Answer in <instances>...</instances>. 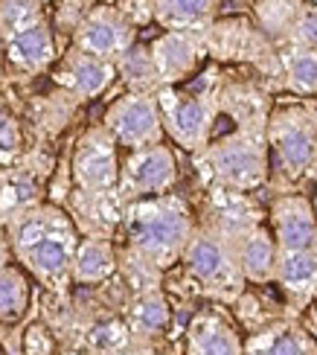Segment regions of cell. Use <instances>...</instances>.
<instances>
[{
    "label": "cell",
    "mask_w": 317,
    "mask_h": 355,
    "mask_svg": "<svg viewBox=\"0 0 317 355\" xmlns=\"http://www.w3.org/2000/svg\"><path fill=\"white\" fill-rule=\"evenodd\" d=\"M12 257L33 274L44 288L62 294L70 286V265L79 245L73 218L55 204H35L6 221Z\"/></svg>",
    "instance_id": "cell-1"
},
{
    "label": "cell",
    "mask_w": 317,
    "mask_h": 355,
    "mask_svg": "<svg viewBox=\"0 0 317 355\" xmlns=\"http://www.w3.org/2000/svg\"><path fill=\"white\" fill-rule=\"evenodd\" d=\"M119 225L126 230L128 254L140 257L157 271H166L180 262L189 236L198 227L189 204L175 192L126 204Z\"/></svg>",
    "instance_id": "cell-2"
},
{
    "label": "cell",
    "mask_w": 317,
    "mask_h": 355,
    "mask_svg": "<svg viewBox=\"0 0 317 355\" xmlns=\"http://www.w3.org/2000/svg\"><path fill=\"white\" fill-rule=\"evenodd\" d=\"M265 143L271 187H280V192H291V187H297L300 181L317 178V108L309 99L271 105Z\"/></svg>",
    "instance_id": "cell-3"
},
{
    "label": "cell",
    "mask_w": 317,
    "mask_h": 355,
    "mask_svg": "<svg viewBox=\"0 0 317 355\" xmlns=\"http://www.w3.org/2000/svg\"><path fill=\"white\" fill-rule=\"evenodd\" d=\"M198 169L216 189L230 192H250L268 187V143L265 131L233 128L228 135L207 143L198 152Z\"/></svg>",
    "instance_id": "cell-4"
},
{
    "label": "cell",
    "mask_w": 317,
    "mask_h": 355,
    "mask_svg": "<svg viewBox=\"0 0 317 355\" xmlns=\"http://www.w3.org/2000/svg\"><path fill=\"white\" fill-rule=\"evenodd\" d=\"M180 265H184V274L195 286V291H201L213 300L236 303L248 288L245 277L236 265L230 242L201 225L189 236L184 254H180Z\"/></svg>",
    "instance_id": "cell-5"
},
{
    "label": "cell",
    "mask_w": 317,
    "mask_h": 355,
    "mask_svg": "<svg viewBox=\"0 0 317 355\" xmlns=\"http://www.w3.org/2000/svg\"><path fill=\"white\" fill-rule=\"evenodd\" d=\"M216 91H219V85L213 82L209 87H198V91L160 87L155 94L163 135H169L175 146H180L184 152L198 155L213 140V128L219 120Z\"/></svg>",
    "instance_id": "cell-6"
},
{
    "label": "cell",
    "mask_w": 317,
    "mask_h": 355,
    "mask_svg": "<svg viewBox=\"0 0 317 355\" xmlns=\"http://www.w3.org/2000/svg\"><path fill=\"white\" fill-rule=\"evenodd\" d=\"M175 184H178V160L166 143L134 149L126 155V160H119L117 196L123 204L166 196V192H172Z\"/></svg>",
    "instance_id": "cell-7"
},
{
    "label": "cell",
    "mask_w": 317,
    "mask_h": 355,
    "mask_svg": "<svg viewBox=\"0 0 317 355\" xmlns=\"http://www.w3.org/2000/svg\"><path fill=\"white\" fill-rule=\"evenodd\" d=\"M102 128L111 135L117 149H146V146L163 143V125L155 94H137L128 91L119 99H114L105 111Z\"/></svg>",
    "instance_id": "cell-8"
},
{
    "label": "cell",
    "mask_w": 317,
    "mask_h": 355,
    "mask_svg": "<svg viewBox=\"0 0 317 355\" xmlns=\"http://www.w3.org/2000/svg\"><path fill=\"white\" fill-rule=\"evenodd\" d=\"M134 44H137V26L114 3H94L73 26V50L105 62H117Z\"/></svg>",
    "instance_id": "cell-9"
},
{
    "label": "cell",
    "mask_w": 317,
    "mask_h": 355,
    "mask_svg": "<svg viewBox=\"0 0 317 355\" xmlns=\"http://www.w3.org/2000/svg\"><path fill=\"white\" fill-rule=\"evenodd\" d=\"M73 187L82 192H114L119 181V152L117 143L102 125L87 128L73 146L70 157Z\"/></svg>",
    "instance_id": "cell-10"
},
{
    "label": "cell",
    "mask_w": 317,
    "mask_h": 355,
    "mask_svg": "<svg viewBox=\"0 0 317 355\" xmlns=\"http://www.w3.org/2000/svg\"><path fill=\"white\" fill-rule=\"evenodd\" d=\"M268 227L280 250H317V213L303 192H280L271 198Z\"/></svg>",
    "instance_id": "cell-11"
},
{
    "label": "cell",
    "mask_w": 317,
    "mask_h": 355,
    "mask_svg": "<svg viewBox=\"0 0 317 355\" xmlns=\"http://www.w3.org/2000/svg\"><path fill=\"white\" fill-rule=\"evenodd\" d=\"M204 33H163L152 41L148 55L157 73L160 87H175L198 70L204 58Z\"/></svg>",
    "instance_id": "cell-12"
},
{
    "label": "cell",
    "mask_w": 317,
    "mask_h": 355,
    "mask_svg": "<svg viewBox=\"0 0 317 355\" xmlns=\"http://www.w3.org/2000/svg\"><path fill=\"white\" fill-rule=\"evenodd\" d=\"M0 41H3V64H9L18 73H26V76L44 73L58 62V44L50 18H44L33 26H24L18 33H9Z\"/></svg>",
    "instance_id": "cell-13"
},
{
    "label": "cell",
    "mask_w": 317,
    "mask_h": 355,
    "mask_svg": "<svg viewBox=\"0 0 317 355\" xmlns=\"http://www.w3.org/2000/svg\"><path fill=\"white\" fill-rule=\"evenodd\" d=\"M271 286H277L285 306L294 315H303L306 309H311V303L317 300V250H297V254L280 250Z\"/></svg>",
    "instance_id": "cell-14"
},
{
    "label": "cell",
    "mask_w": 317,
    "mask_h": 355,
    "mask_svg": "<svg viewBox=\"0 0 317 355\" xmlns=\"http://www.w3.org/2000/svg\"><path fill=\"white\" fill-rule=\"evenodd\" d=\"M55 82L62 85L73 99H82V102L96 99L117 82V67H114V62H105V58L87 55V53H79L70 47L58 58Z\"/></svg>",
    "instance_id": "cell-15"
},
{
    "label": "cell",
    "mask_w": 317,
    "mask_h": 355,
    "mask_svg": "<svg viewBox=\"0 0 317 355\" xmlns=\"http://www.w3.org/2000/svg\"><path fill=\"white\" fill-rule=\"evenodd\" d=\"M207 221L201 227L219 233L221 239H239L241 233H248L250 227L262 225L268 213L256 204L245 192H230V189H209V204H207Z\"/></svg>",
    "instance_id": "cell-16"
},
{
    "label": "cell",
    "mask_w": 317,
    "mask_h": 355,
    "mask_svg": "<svg viewBox=\"0 0 317 355\" xmlns=\"http://www.w3.org/2000/svg\"><path fill=\"white\" fill-rule=\"evenodd\" d=\"M187 355H245V341L224 312L201 309L189 320Z\"/></svg>",
    "instance_id": "cell-17"
},
{
    "label": "cell",
    "mask_w": 317,
    "mask_h": 355,
    "mask_svg": "<svg viewBox=\"0 0 317 355\" xmlns=\"http://www.w3.org/2000/svg\"><path fill=\"white\" fill-rule=\"evenodd\" d=\"M233 248V257L236 265L245 283L250 286H271L274 283V271H277V257H280V248L274 242V233L265 225H256L248 233H241L239 239L230 242Z\"/></svg>",
    "instance_id": "cell-18"
},
{
    "label": "cell",
    "mask_w": 317,
    "mask_h": 355,
    "mask_svg": "<svg viewBox=\"0 0 317 355\" xmlns=\"http://www.w3.org/2000/svg\"><path fill=\"white\" fill-rule=\"evenodd\" d=\"M245 355H317V341L297 318H277L248 335Z\"/></svg>",
    "instance_id": "cell-19"
},
{
    "label": "cell",
    "mask_w": 317,
    "mask_h": 355,
    "mask_svg": "<svg viewBox=\"0 0 317 355\" xmlns=\"http://www.w3.org/2000/svg\"><path fill=\"white\" fill-rule=\"evenodd\" d=\"M219 114H228L236 123V128L248 131H265L268 114H271V96L256 87L253 82H219Z\"/></svg>",
    "instance_id": "cell-20"
},
{
    "label": "cell",
    "mask_w": 317,
    "mask_h": 355,
    "mask_svg": "<svg viewBox=\"0 0 317 355\" xmlns=\"http://www.w3.org/2000/svg\"><path fill=\"white\" fill-rule=\"evenodd\" d=\"M119 268V257L111 239H99V236H85L76 245L70 265V283L76 286H99L111 279Z\"/></svg>",
    "instance_id": "cell-21"
},
{
    "label": "cell",
    "mask_w": 317,
    "mask_h": 355,
    "mask_svg": "<svg viewBox=\"0 0 317 355\" xmlns=\"http://www.w3.org/2000/svg\"><path fill=\"white\" fill-rule=\"evenodd\" d=\"M216 15L219 0H152V21L166 33H204Z\"/></svg>",
    "instance_id": "cell-22"
},
{
    "label": "cell",
    "mask_w": 317,
    "mask_h": 355,
    "mask_svg": "<svg viewBox=\"0 0 317 355\" xmlns=\"http://www.w3.org/2000/svg\"><path fill=\"white\" fill-rule=\"evenodd\" d=\"M35 204H41V181L35 172L24 166H6L0 172V221L3 225Z\"/></svg>",
    "instance_id": "cell-23"
},
{
    "label": "cell",
    "mask_w": 317,
    "mask_h": 355,
    "mask_svg": "<svg viewBox=\"0 0 317 355\" xmlns=\"http://www.w3.org/2000/svg\"><path fill=\"white\" fill-rule=\"evenodd\" d=\"M126 327H128V335L143 338V341L166 332V327H169V303H166L160 288L134 294V300L128 303Z\"/></svg>",
    "instance_id": "cell-24"
},
{
    "label": "cell",
    "mask_w": 317,
    "mask_h": 355,
    "mask_svg": "<svg viewBox=\"0 0 317 355\" xmlns=\"http://www.w3.org/2000/svg\"><path fill=\"white\" fill-rule=\"evenodd\" d=\"M280 79L291 94L314 99L317 96V47L314 50H277Z\"/></svg>",
    "instance_id": "cell-25"
},
{
    "label": "cell",
    "mask_w": 317,
    "mask_h": 355,
    "mask_svg": "<svg viewBox=\"0 0 317 355\" xmlns=\"http://www.w3.org/2000/svg\"><path fill=\"white\" fill-rule=\"evenodd\" d=\"M29 300H33V288L21 268L6 265L0 268V323L15 327L29 312Z\"/></svg>",
    "instance_id": "cell-26"
},
{
    "label": "cell",
    "mask_w": 317,
    "mask_h": 355,
    "mask_svg": "<svg viewBox=\"0 0 317 355\" xmlns=\"http://www.w3.org/2000/svg\"><path fill=\"white\" fill-rule=\"evenodd\" d=\"M114 67H117V76H123V82L128 85V91H137V94H157L160 91V82H157V73L152 64V55H148V47L134 44L128 53H123L117 58Z\"/></svg>",
    "instance_id": "cell-27"
},
{
    "label": "cell",
    "mask_w": 317,
    "mask_h": 355,
    "mask_svg": "<svg viewBox=\"0 0 317 355\" xmlns=\"http://www.w3.org/2000/svg\"><path fill=\"white\" fill-rule=\"evenodd\" d=\"M300 6V0H253V15H256V29L280 50V44L289 33V24L294 18V12Z\"/></svg>",
    "instance_id": "cell-28"
},
{
    "label": "cell",
    "mask_w": 317,
    "mask_h": 355,
    "mask_svg": "<svg viewBox=\"0 0 317 355\" xmlns=\"http://www.w3.org/2000/svg\"><path fill=\"white\" fill-rule=\"evenodd\" d=\"M314 47H317V3L300 0L280 50H314Z\"/></svg>",
    "instance_id": "cell-29"
},
{
    "label": "cell",
    "mask_w": 317,
    "mask_h": 355,
    "mask_svg": "<svg viewBox=\"0 0 317 355\" xmlns=\"http://www.w3.org/2000/svg\"><path fill=\"white\" fill-rule=\"evenodd\" d=\"M24 152V131L18 120L0 105V164L12 166V160Z\"/></svg>",
    "instance_id": "cell-30"
},
{
    "label": "cell",
    "mask_w": 317,
    "mask_h": 355,
    "mask_svg": "<svg viewBox=\"0 0 317 355\" xmlns=\"http://www.w3.org/2000/svg\"><path fill=\"white\" fill-rule=\"evenodd\" d=\"M114 6L123 12L137 29L152 24V0H114Z\"/></svg>",
    "instance_id": "cell-31"
},
{
    "label": "cell",
    "mask_w": 317,
    "mask_h": 355,
    "mask_svg": "<svg viewBox=\"0 0 317 355\" xmlns=\"http://www.w3.org/2000/svg\"><path fill=\"white\" fill-rule=\"evenodd\" d=\"M12 265V248H9V236H6V227L0 221V268Z\"/></svg>",
    "instance_id": "cell-32"
},
{
    "label": "cell",
    "mask_w": 317,
    "mask_h": 355,
    "mask_svg": "<svg viewBox=\"0 0 317 355\" xmlns=\"http://www.w3.org/2000/svg\"><path fill=\"white\" fill-rule=\"evenodd\" d=\"M0 70H3V41H0Z\"/></svg>",
    "instance_id": "cell-33"
},
{
    "label": "cell",
    "mask_w": 317,
    "mask_h": 355,
    "mask_svg": "<svg viewBox=\"0 0 317 355\" xmlns=\"http://www.w3.org/2000/svg\"><path fill=\"white\" fill-rule=\"evenodd\" d=\"M38 3H41V6H44V9H47V6H50V3H53V0H38Z\"/></svg>",
    "instance_id": "cell-34"
},
{
    "label": "cell",
    "mask_w": 317,
    "mask_h": 355,
    "mask_svg": "<svg viewBox=\"0 0 317 355\" xmlns=\"http://www.w3.org/2000/svg\"><path fill=\"white\" fill-rule=\"evenodd\" d=\"M96 3H114V0H96Z\"/></svg>",
    "instance_id": "cell-35"
},
{
    "label": "cell",
    "mask_w": 317,
    "mask_h": 355,
    "mask_svg": "<svg viewBox=\"0 0 317 355\" xmlns=\"http://www.w3.org/2000/svg\"><path fill=\"white\" fill-rule=\"evenodd\" d=\"M314 312H317V300H314Z\"/></svg>",
    "instance_id": "cell-36"
}]
</instances>
